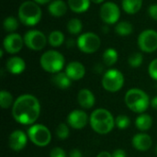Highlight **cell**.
<instances>
[{
	"mask_svg": "<svg viewBox=\"0 0 157 157\" xmlns=\"http://www.w3.org/2000/svg\"><path fill=\"white\" fill-rule=\"evenodd\" d=\"M40 104L38 98L29 94L19 96L12 106L14 120L22 125H31L39 118Z\"/></svg>",
	"mask_w": 157,
	"mask_h": 157,
	"instance_id": "6da1fadb",
	"label": "cell"
},
{
	"mask_svg": "<svg viewBox=\"0 0 157 157\" xmlns=\"http://www.w3.org/2000/svg\"><path fill=\"white\" fill-rule=\"evenodd\" d=\"M6 68L12 75H19L24 72L26 68V63L21 57L13 56L6 61Z\"/></svg>",
	"mask_w": 157,
	"mask_h": 157,
	"instance_id": "e0dca14e",
	"label": "cell"
},
{
	"mask_svg": "<svg viewBox=\"0 0 157 157\" xmlns=\"http://www.w3.org/2000/svg\"><path fill=\"white\" fill-rule=\"evenodd\" d=\"M115 124L116 126L121 130H125L131 125V120L126 115H119L115 119Z\"/></svg>",
	"mask_w": 157,
	"mask_h": 157,
	"instance_id": "4dcf8cb0",
	"label": "cell"
},
{
	"mask_svg": "<svg viewBox=\"0 0 157 157\" xmlns=\"http://www.w3.org/2000/svg\"><path fill=\"white\" fill-rule=\"evenodd\" d=\"M65 74L73 81L82 79L86 75V68L80 62L74 61L69 63L65 67Z\"/></svg>",
	"mask_w": 157,
	"mask_h": 157,
	"instance_id": "9a60e30c",
	"label": "cell"
},
{
	"mask_svg": "<svg viewBox=\"0 0 157 157\" xmlns=\"http://www.w3.org/2000/svg\"><path fill=\"white\" fill-rule=\"evenodd\" d=\"M102 32H104V33H108L109 32V25L106 24V26L102 27Z\"/></svg>",
	"mask_w": 157,
	"mask_h": 157,
	"instance_id": "60d3db41",
	"label": "cell"
},
{
	"mask_svg": "<svg viewBox=\"0 0 157 157\" xmlns=\"http://www.w3.org/2000/svg\"><path fill=\"white\" fill-rule=\"evenodd\" d=\"M28 137L29 136L20 130L12 132L8 137V145L10 149L15 152H19L24 149L28 143Z\"/></svg>",
	"mask_w": 157,
	"mask_h": 157,
	"instance_id": "5bb4252c",
	"label": "cell"
},
{
	"mask_svg": "<svg viewBox=\"0 0 157 157\" xmlns=\"http://www.w3.org/2000/svg\"><path fill=\"white\" fill-rule=\"evenodd\" d=\"M156 154H157V146H156Z\"/></svg>",
	"mask_w": 157,
	"mask_h": 157,
	"instance_id": "ee69618b",
	"label": "cell"
},
{
	"mask_svg": "<svg viewBox=\"0 0 157 157\" xmlns=\"http://www.w3.org/2000/svg\"><path fill=\"white\" fill-rule=\"evenodd\" d=\"M91 0H68L69 8L75 13H84L90 7Z\"/></svg>",
	"mask_w": 157,
	"mask_h": 157,
	"instance_id": "7402d4cb",
	"label": "cell"
},
{
	"mask_svg": "<svg viewBox=\"0 0 157 157\" xmlns=\"http://www.w3.org/2000/svg\"><path fill=\"white\" fill-rule=\"evenodd\" d=\"M3 28L6 32L14 33L18 28V20L12 16L6 17L3 21Z\"/></svg>",
	"mask_w": 157,
	"mask_h": 157,
	"instance_id": "83f0119b",
	"label": "cell"
},
{
	"mask_svg": "<svg viewBox=\"0 0 157 157\" xmlns=\"http://www.w3.org/2000/svg\"><path fill=\"white\" fill-rule=\"evenodd\" d=\"M89 122L93 131L99 134H107L110 132L116 125L112 114L105 109H98L94 110L90 115Z\"/></svg>",
	"mask_w": 157,
	"mask_h": 157,
	"instance_id": "7a4b0ae2",
	"label": "cell"
},
{
	"mask_svg": "<svg viewBox=\"0 0 157 157\" xmlns=\"http://www.w3.org/2000/svg\"><path fill=\"white\" fill-rule=\"evenodd\" d=\"M148 73L154 80L157 81V58L150 63L148 67Z\"/></svg>",
	"mask_w": 157,
	"mask_h": 157,
	"instance_id": "d6a6232c",
	"label": "cell"
},
{
	"mask_svg": "<svg viewBox=\"0 0 157 157\" xmlns=\"http://www.w3.org/2000/svg\"><path fill=\"white\" fill-rule=\"evenodd\" d=\"M105 0H91V2H93V3H95V4H101V3H103Z\"/></svg>",
	"mask_w": 157,
	"mask_h": 157,
	"instance_id": "7bdbcfd3",
	"label": "cell"
},
{
	"mask_svg": "<svg viewBox=\"0 0 157 157\" xmlns=\"http://www.w3.org/2000/svg\"><path fill=\"white\" fill-rule=\"evenodd\" d=\"M23 39L25 45L32 51H41L48 41L44 33L37 29H30L27 31Z\"/></svg>",
	"mask_w": 157,
	"mask_h": 157,
	"instance_id": "9c48e42d",
	"label": "cell"
},
{
	"mask_svg": "<svg viewBox=\"0 0 157 157\" xmlns=\"http://www.w3.org/2000/svg\"><path fill=\"white\" fill-rule=\"evenodd\" d=\"M124 85V76L117 69L108 70L102 77V86L105 90L115 93L122 88Z\"/></svg>",
	"mask_w": 157,
	"mask_h": 157,
	"instance_id": "52a82bcc",
	"label": "cell"
},
{
	"mask_svg": "<svg viewBox=\"0 0 157 157\" xmlns=\"http://www.w3.org/2000/svg\"><path fill=\"white\" fill-rule=\"evenodd\" d=\"M148 14L149 16L155 19V20H157V4H152L149 8H148Z\"/></svg>",
	"mask_w": 157,
	"mask_h": 157,
	"instance_id": "e575fe53",
	"label": "cell"
},
{
	"mask_svg": "<svg viewBox=\"0 0 157 157\" xmlns=\"http://www.w3.org/2000/svg\"><path fill=\"white\" fill-rule=\"evenodd\" d=\"M88 122L87 114L81 109H75L71 111L67 117V123L70 127L75 130H81L86 126Z\"/></svg>",
	"mask_w": 157,
	"mask_h": 157,
	"instance_id": "4fadbf2b",
	"label": "cell"
},
{
	"mask_svg": "<svg viewBox=\"0 0 157 157\" xmlns=\"http://www.w3.org/2000/svg\"><path fill=\"white\" fill-rule=\"evenodd\" d=\"M75 45V40H69L68 41H67V46L68 47H72V46H74Z\"/></svg>",
	"mask_w": 157,
	"mask_h": 157,
	"instance_id": "b9f144b4",
	"label": "cell"
},
{
	"mask_svg": "<svg viewBox=\"0 0 157 157\" xmlns=\"http://www.w3.org/2000/svg\"><path fill=\"white\" fill-rule=\"evenodd\" d=\"M101 44L100 38L94 32H86L81 34L76 40V45L78 49L87 54L96 52Z\"/></svg>",
	"mask_w": 157,
	"mask_h": 157,
	"instance_id": "ba28073f",
	"label": "cell"
},
{
	"mask_svg": "<svg viewBox=\"0 0 157 157\" xmlns=\"http://www.w3.org/2000/svg\"><path fill=\"white\" fill-rule=\"evenodd\" d=\"M69 157H82V153L78 149H73L69 154Z\"/></svg>",
	"mask_w": 157,
	"mask_h": 157,
	"instance_id": "8d00e7d4",
	"label": "cell"
},
{
	"mask_svg": "<svg viewBox=\"0 0 157 157\" xmlns=\"http://www.w3.org/2000/svg\"><path fill=\"white\" fill-rule=\"evenodd\" d=\"M97 157H112V155L107 151H103V152H100Z\"/></svg>",
	"mask_w": 157,
	"mask_h": 157,
	"instance_id": "74e56055",
	"label": "cell"
},
{
	"mask_svg": "<svg viewBox=\"0 0 157 157\" xmlns=\"http://www.w3.org/2000/svg\"><path fill=\"white\" fill-rule=\"evenodd\" d=\"M34 2H36L38 5H44V4H48L51 3L52 0H33Z\"/></svg>",
	"mask_w": 157,
	"mask_h": 157,
	"instance_id": "ab89813d",
	"label": "cell"
},
{
	"mask_svg": "<svg viewBox=\"0 0 157 157\" xmlns=\"http://www.w3.org/2000/svg\"><path fill=\"white\" fill-rule=\"evenodd\" d=\"M152 125H153V120H152V117L148 114L142 113L136 118L135 126L140 131H143V132L148 131L149 129H151Z\"/></svg>",
	"mask_w": 157,
	"mask_h": 157,
	"instance_id": "603a6c76",
	"label": "cell"
},
{
	"mask_svg": "<svg viewBox=\"0 0 157 157\" xmlns=\"http://www.w3.org/2000/svg\"><path fill=\"white\" fill-rule=\"evenodd\" d=\"M24 39L18 33H9L3 40V47L4 50L10 53L15 54L21 51L24 45Z\"/></svg>",
	"mask_w": 157,
	"mask_h": 157,
	"instance_id": "7c38bea8",
	"label": "cell"
},
{
	"mask_svg": "<svg viewBox=\"0 0 157 157\" xmlns=\"http://www.w3.org/2000/svg\"><path fill=\"white\" fill-rule=\"evenodd\" d=\"M102 59H103V63L107 66H112L117 63V61L119 59L118 52L113 48H108L103 52Z\"/></svg>",
	"mask_w": 157,
	"mask_h": 157,
	"instance_id": "cb8c5ba5",
	"label": "cell"
},
{
	"mask_svg": "<svg viewBox=\"0 0 157 157\" xmlns=\"http://www.w3.org/2000/svg\"><path fill=\"white\" fill-rule=\"evenodd\" d=\"M112 157H126V152L122 149H117L113 152Z\"/></svg>",
	"mask_w": 157,
	"mask_h": 157,
	"instance_id": "d590c367",
	"label": "cell"
},
{
	"mask_svg": "<svg viewBox=\"0 0 157 157\" xmlns=\"http://www.w3.org/2000/svg\"><path fill=\"white\" fill-rule=\"evenodd\" d=\"M77 100L79 105L84 109H91L96 102V98L91 90L87 88L81 89L77 95Z\"/></svg>",
	"mask_w": 157,
	"mask_h": 157,
	"instance_id": "ac0fdd59",
	"label": "cell"
},
{
	"mask_svg": "<svg viewBox=\"0 0 157 157\" xmlns=\"http://www.w3.org/2000/svg\"><path fill=\"white\" fill-rule=\"evenodd\" d=\"M138 47L144 52L151 53L157 50V31L145 29L138 37Z\"/></svg>",
	"mask_w": 157,
	"mask_h": 157,
	"instance_id": "30bf717a",
	"label": "cell"
},
{
	"mask_svg": "<svg viewBox=\"0 0 157 157\" xmlns=\"http://www.w3.org/2000/svg\"><path fill=\"white\" fill-rule=\"evenodd\" d=\"M144 62V56L141 52H134L129 56L128 63L129 65L132 68H137L142 65Z\"/></svg>",
	"mask_w": 157,
	"mask_h": 157,
	"instance_id": "f546056e",
	"label": "cell"
},
{
	"mask_svg": "<svg viewBox=\"0 0 157 157\" xmlns=\"http://www.w3.org/2000/svg\"><path fill=\"white\" fill-rule=\"evenodd\" d=\"M13 97L12 95L6 91V90H2L0 92V106L2 109H8L9 107L13 106Z\"/></svg>",
	"mask_w": 157,
	"mask_h": 157,
	"instance_id": "f1b7e54d",
	"label": "cell"
},
{
	"mask_svg": "<svg viewBox=\"0 0 157 157\" xmlns=\"http://www.w3.org/2000/svg\"><path fill=\"white\" fill-rule=\"evenodd\" d=\"M99 15L103 22L107 25L116 24L121 17V9L113 2L104 3L99 10Z\"/></svg>",
	"mask_w": 157,
	"mask_h": 157,
	"instance_id": "8fae6325",
	"label": "cell"
},
{
	"mask_svg": "<svg viewBox=\"0 0 157 157\" xmlns=\"http://www.w3.org/2000/svg\"><path fill=\"white\" fill-rule=\"evenodd\" d=\"M132 144L136 150L145 152L151 148L153 141L152 138L146 133H137L133 136Z\"/></svg>",
	"mask_w": 157,
	"mask_h": 157,
	"instance_id": "2e32d148",
	"label": "cell"
},
{
	"mask_svg": "<svg viewBox=\"0 0 157 157\" xmlns=\"http://www.w3.org/2000/svg\"><path fill=\"white\" fill-rule=\"evenodd\" d=\"M28 136L31 143L37 146H47L52 141L50 130L42 124H34L28 130Z\"/></svg>",
	"mask_w": 157,
	"mask_h": 157,
	"instance_id": "8992f818",
	"label": "cell"
},
{
	"mask_svg": "<svg viewBox=\"0 0 157 157\" xmlns=\"http://www.w3.org/2000/svg\"><path fill=\"white\" fill-rule=\"evenodd\" d=\"M70 134V131H69V128L68 126L65 124V123H60L58 126H57V129H56V135L59 139L61 140H65L68 138Z\"/></svg>",
	"mask_w": 157,
	"mask_h": 157,
	"instance_id": "1f68e13d",
	"label": "cell"
},
{
	"mask_svg": "<svg viewBox=\"0 0 157 157\" xmlns=\"http://www.w3.org/2000/svg\"><path fill=\"white\" fill-rule=\"evenodd\" d=\"M133 31V26L128 21H120L115 27V32L120 36H129Z\"/></svg>",
	"mask_w": 157,
	"mask_h": 157,
	"instance_id": "d4e9b609",
	"label": "cell"
},
{
	"mask_svg": "<svg viewBox=\"0 0 157 157\" xmlns=\"http://www.w3.org/2000/svg\"><path fill=\"white\" fill-rule=\"evenodd\" d=\"M48 42L52 47H59L64 42V35L60 30H53L48 36Z\"/></svg>",
	"mask_w": 157,
	"mask_h": 157,
	"instance_id": "484cf974",
	"label": "cell"
},
{
	"mask_svg": "<svg viewBox=\"0 0 157 157\" xmlns=\"http://www.w3.org/2000/svg\"><path fill=\"white\" fill-rule=\"evenodd\" d=\"M124 101L126 106L135 113H144L151 103L148 95L139 88H132L128 90L125 94Z\"/></svg>",
	"mask_w": 157,
	"mask_h": 157,
	"instance_id": "277c9868",
	"label": "cell"
},
{
	"mask_svg": "<svg viewBox=\"0 0 157 157\" xmlns=\"http://www.w3.org/2000/svg\"><path fill=\"white\" fill-rule=\"evenodd\" d=\"M50 157H66V154H65V152H64V150L63 148L55 147L51 151Z\"/></svg>",
	"mask_w": 157,
	"mask_h": 157,
	"instance_id": "836d02e7",
	"label": "cell"
},
{
	"mask_svg": "<svg viewBox=\"0 0 157 157\" xmlns=\"http://www.w3.org/2000/svg\"><path fill=\"white\" fill-rule=\"evenodd\" d=\"M40 63L44 71L54 75L61 72L64 66L65 60L61 52L55 50H50L40 56Z\"/></svg>",
	"mask_w": 157,
	"mask_h": 157,
	"instance_id": "5b68a950",
	"label": "cell"
},
{
	"mask_svg": "<svg viewBox=\"0 0 157 157\" xmlns=\"http://www.w3.org/2000/svg\"><path fill=\"white\" fill-rule=\"evenodd\" d=\"M151 106H152L155 109H157V96H155V97L151 100Z\"/></svg>",
	"mask_w": 157,
	"mask_h": 157,
	"instance_id": "f35d334b",
	"label": "cell"
},
{
	"mask_svg": "<svg viewBox=\"0 0 157 157\" xmlns=\"http://www.w3.org/2000/svg\"><path fill=\"white\" fill-rule=\"evenodd\" d=\"M52 83L57 86L58 88L61 89H66L68 87H70L71 84H72V80L69 78V76L63 72H59L57 74H54L52 77Z\"/></svg>",
	"mask_w": 157,
	"mask_h": 157,
	"instance_id": "ffe728a7",
	"label": "cell"
},
{
	"mask_svg": "<svg viewBox=\"0 0 157 157\" xmlns=\"http://www.w3.org/2000/svg\"><path fill=\"white\" fill-rule=\"evenodd\" d=\"M122 9L129 15H134L143 6V0H122Z\"/></svg>",
	"mask_w": 157,
	"mask_h": 157,
	"instance_id": "44dd1931",
	"label": "cell"
},
{
	"mask_svg": "<svg viewBox=\"0 0 157 157\" xmlns=\"http://www.w3.org/2000/svg\"><path fill=\"white\" fill-rule=\"evenodd\" d=\"M68 7V4L63 0H52L48 6V11L52 17H61L64 16Z\"/></svg>",
	"mask_w": 157,
	"mask_h": 157,
	"instance_id": "d6986e66",
	"label": "cell"
},
{
	"mask_svg": "<svg viewBox=\"0 0 157 157\" xmlns=\"http://www.w3.org/2000/svg\"><path fill=\"white\" fill-rule=\"evenodd\" d=\"M18 19L28 27L37 25L42 17V11L40 6L34 1H25L18 7Z\"/></svg>",
	"mask_w": 157,
	"mask_h": 157,
	"instance_id": "3957f363",
	"label": "cell"
},
{
	"mask_svg": "<svg viewBox=\"0 0 157 157\" xmlns=\"http://www.w3.org/2000/svg\"><path fill=\"white\" fill-rule=\"evenodd\" d=\"M66 28H67V30H68V32L70 34L78 35L83 29V23L79 18L74 17V18H71L68 21V23L66 25Z\"/></svg>",
	"mask_w": 157,
	"mask_h": 157,
	"instance_id": "4316f807",
	"label": "cell"
}]
</instances>
